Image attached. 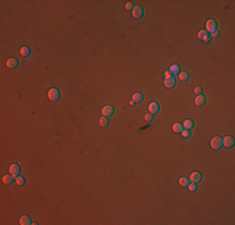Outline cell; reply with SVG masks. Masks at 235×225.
I'll use <instances>...</instances> for the list:
<instances>
[{
	"mask_svg": "<svg viewBox=\"0 0 235 225\" xmlns=\"http://www.w3.org/2000/svg\"><path fill=\"white\" fill-rule=\"evenodd\" d=\"M48 98H49V100H51V101H58L61 98L60 90H59L58 88H53V89H50L48 91Z\"/></svg>",
	"mask_w": 235,
	"mask_h": 225,
	"instance_id": "6da1fadb",
	"label": "cell"
},
{
	"mask_svg": "<svg viewBox=\"0 0 235 225\" xmlns=\"http://www.w3.org/2000/svg\"><path fill=\"white\" fill-rule=\"evenodd\" d=\"M210 146L214 149V150H219V149L223 146V138H220V136H214L210 141Z\"/></svg>",
	"mask_w": 235,
	"mask_h": 225,
	"instance_id": "7a4b0ae2",
	"label": "cell"
},
{
	"mask_svg": "<svg viewBox=\"0 0 235 225\" xmlns=\"http://www.w3.org/2000/svg\"><path fill=\"white\" fill-rule=\"evenodd\" d=\"M9 173H10L13 176L18 178V176L20 175V173H21L20 165H19V164H11V165L9 166Z\"/></svg>",
	"mask_w": 235,
	"mask_h": 225,
	"instance_id": "3957f363",
	"label": "cell"
},
{
	"mask_svg": "<svg viewBox=\"0 0 235 225\" xmlns=\"http://www.w3.org/2000/svg\"><path fill=\"white\" fill-rule=\"evenodd\" d=\"M218 30V23L214 20V19H210V20L206 21V31L208 33H213V31Z\"/></svg>",
	"mask_w": 235,
	"mask_h": 225,
	"instance_id": "277c9868",
	"label": "cell"
},
{
	"mask_svg": "<svg viewBox=\"0 0 235 225\" xmlns=\"http://www.w3.org/2000/svg\"><path fill=\"white\" fill-rule=\"evenodd\" d=\"M101 114H103V116H106V118L111 116L113 114H114V106L110 105V104L105 105L104 108H103V110H101Z\"/></svg>",
	"mask_w": 235,
	"mask_h": 225,
	"instance_id": "5b68a950",
	"label": "cell"
},
{
	"mask_svg": "<svg viewBox=\"0 0 235 225\" xmlns=\"http://www.w3.org/2000/svg\"><path fill=\"white\" fill-rule=\"evenodd\" d=\"M189 180H190V183H195V184H198L201 181V173L200 172H194L190 174V176H189Z\"/></svg>",
	"mask_w": 235,
	"mask_h": 225,
	"instance_id": "8992f818",
	"label": "cell"
},
{
	"mask_svg": "<svg viewBox=\"0 0 235 225\" xmlns=\"http://www.w3.org/2000/svg\"><path fill=\"white\" fill-rule=\"evenodd\" d=\"M133 16L135 18V19H140L143 16V8L140 5H134V8H133Z\"/></svg>",
	"mask_w": 235,
	"mask_h": 225,
	"instance_id": "52a82bcc",
	"label": "cell"
},
{
	"mask_svg": "<svg viewBox=\"0 0 235 225\" xmlns=\"http://www.w3.org/2000/svg\"><path fill=\"white\" fill-rule=\"evenodd\" d=\"M159 110H160V105H159L156 101H151V103L149 104V113L156 114V113H159Z\"/></svg>",
	"mask_w": 235,
	"mask_h": 225,
	"instance_id": "ba28073f",
	"label": "cell"
},
{
	"mask_svg": "<svg viewBox=\"0 0 235 225\" xmlns=\"http://www.w3.org/2000/svg\"><path fill=\"white\" fill-rule=\"evenodd\" d=\"M6 66H8L9 69H15L19 66V60L15 59V58H10L8 59V61H6Z\"/></svg>",
	"mask_w": 235,
	"mask_h": 225,
	"instance_id": "9c48e42d",
	"label": "cell"
},
{
	"mask_svg": "<svg viewBox=\"0 0 235 225\" xmlns=\"http://www.w3.org/2000/svg\"><path fill=\"white\" fill-rule=\"evenodd\" d=\"M205 100H206V98L204 96V95L199 94V95H196V98H195V100H194V103H195L196 106H203V105L205 104Z\"/></svg>",
	"mask_w": 235,
	"mask_h": 225,
	"instance_id": "30bf717a",
	"label": "cell"
},
{
	"mask_svg": "<svg viewBox=\"0 0 235 225\" xmlns=\"http://www.w3.org/2000/svg\"><path fill=\"white\" fill-rule=\"evenodd\" d=\"M175 83H176V80H175V77H171V78H167L164 80V85L168 88V89H171V88L175 86Z\"/></svg>",
	"mask_w": 235,
	"mask_h": 225,
	"instance_id": "8fae6325",
	"label": "cell"
},
{
	"mask_svg": "<svg viewBox=\"0 0 235 225\" xmlns=\"http://www.w3.org/2000/svg\"><path fill=\"white\" fill-rule=\"evenodd\" d=\"M198 38L200 40H204V42H209V39H210V34L208 33L206 30H200L198 33Z\"/></svg>",
	"mask_w": 235,
	"mask_h": 225,
	"instance_id": "7c38bea8",
	"label": "cell"
},
{
	"mask_svg": "<svg viewBox=\"0 0 235 225\" xmlns=\"http://www.w3.org/2000/svg\"><path fill=\"white\" fill-rule=\"evenodd\" d=\"M234 138L233 136H225V138L223 139V145L224 146H226V148H231L234 145Z\"/></svg>",
	"mask_w": 235,
	"mask_h": 225,
	"instance_id": "4fadbf2b",
	"label": "cell"
},
{
	"mask_svg": "<svg viewBox=\"0 0 235 225\" xmlns=\"http://www.w3.org/2000/svg\"><path fill=\"white\" fill-rule=\"evenodd\" d=\"M14 178L15 176H13L11 174L9 173V174H6V175L3 176V183H4L5 185H10V184L14 183Z\"/></svg>",
	"mask_w": 235,
	"mask_h": 225,
	"instance_id": "5bb4252c",
	"label": "cell"
},
{
	"mask_svg": "<svg viewBox=\"0 0 235 225\" xmlns=\"http://www.w3.org/2000/svg\"><path fill=\"white\" fill-rule=\"evenodd\" d=\"M181 124H183V128L186 129V130H192V129L194 128V125H195L192 119H186L185 121H183Z\"/></svg>",
	"mask_w": 235,
	"mask_h": 225,
	"instance_id": "9a60e30c",
	"label": "cell"
},
{
	"mask_svg": "<svg viewBox=\"0 0 235 225\" xmlns=\"http://www.w3.org/2000/svg\"><path fill=\"white\" fill-rule=\"evenodd\" d=\"M143 99H144V95L142 93H139V91H138V93H134L133 98H131V100L135 101V103H142Z\"/></svg>",
	"mask_w": 235,
	"mask_h": 225,
	"instance_id": "2e32d148",
	"label": "cell"
},
{
	"mask_svg": "<svg viewBox=\"0 0 235 225\" xmlns=\"http://www.w3.org/2000/svg\"><path fill=\"white\" fill-rule=\"evenodd\" d=\"M19 223H20L21 225H30V224H33L31 223V219L28 215H23V216L20 218V220H19Z\"/></svg>",
	"mask_w": 235,
	"mask_h": 225,
	"instance_id": "e0dca14e",
	"label": "cell"
},
{
	"mask_svg": "<svg viewBox=\"0 0 235 225\" xmlns=\"http://www.w3.org/2000/svg\"><path fill=\"white\" fill-rule=\"evenodd\" d=\"M169 71H170L171 74H173L174 77H175V75H178V74L180 73V66L178 65V64H173V65L170 66V69H169Z\"/></svg>",
	"mask_w": 235,
	"mask_h": 225,
	"instance_id": "ac0fdd59",
	"label": "cell"
},
{
	"mask_svg": "<svg viewBox=\"0 0 235 225\" xmlns=\"http://www.w3.org/2000/svg\"><path fill=\"white\" fill-rule=\"evenodd\" d=\"M183 124L181 123H179V121H176V123H174L173 124V131L174 133H181L183 131Z\"/></svg>",
	"mask_w": 235,
	"mask_h": 225,
	"instance_id": "d6986e66",
	"label": "cell"
},
{
	"mask_svg": "<svg viewBox=\"0 0 235 225\" xmlns=\"http://www.w3.org/2000/svg\"><path fill=\"white\" fill-rule=\"evenodd\" d=\"M189 78H190L189 73H186V71H180V73H179V79H180L181 81H186V80H189Z\"/></svg>",
	"mask_w": 235,
	"mask_h": 225,
	"instance_id": "ffe728a7",
	"label": "cell"
},
{
	"mask_svg": "<svg viewBox=\"0 0 235 225\" xmlns=\"http://www.w3.org/2000/svg\"><path fill=\"white\" fill-rule=\"evenodd\" d=\"M189 183H190V180H189V178H186V176H183V178L179 179V184L181 186H186V188H188Z\"/></svg>",
	"mask_w": 235,
	"mask_h": 225,
	"instance_id": "44dd1931",
	"label": "cell"
},
{
	"mask_svg": "<svg viewBox=\"0 0 235 225\" xmlns=\"http://www.w3.org/2000/svg\"><path fill=\"white\" fill-rule=\"evenodd\" d=\"M20 54H21L23 56H29L31 53H30V49H29L28 46H23V48L20 49Z\"/></svg>",
	"mask_w": 235,
	"mask_h": 225,
	"instance_id": "7402d4cb",
	"label": "cell"
},
{
	"mask_svg": "<svg viewBox=\"0 0 235 225\" xmlns=\"http://www.w3.org/2000/svg\"><path fill=\"white\" fill-rule=\"evenodd\" d=\"M99 124L101 126H108L109 125V118H106V116H101L99 120Z\"/></svg>",
	"mask_w": 235,
	"mask_h": 225,
	"instance_id": "603a6c76",
	"label": "cell"
},
{
	"mask_svg": "<svg viewBox=\"0 0 235 225\" xmlns=\"http://www.w3.org/2000/svg\"><path fill=\"white\" fill-rule=\"evenodd\" d=\"M15 183H16L18 185H20V186H21V185H24V183H25V179H24V178H23V176H21V175H19L18 178H15Z\"/></svg>",
	"mask_w": 235,
	"mask_h": 225,
	"instance_id": "cb8c5ba5",
	"label": "cell"
},
{
	"mask_svg": "<svg viewBox=\"0 0 235 225\" xmlns=\"http://www.w3.org/2000/svg\"><path fill=\"white\" fill-rule=\"evenodd\" d=\"M180 134L183 135L184 138H188V139H189L190 136H192V133H190V130H186V129H183V131H181Z\"/></svg>",
	"mask_w": 235,
	"mask_h": 225,
	"instance_id": "d4e9b609",
	"label": "cell"
},
{
	"mask_svg": "<svg viewBox=\"0 0 235 225\" xmlns=\"http://www.w3.org/2000/svg\"><path fill=\"white\" fill-rule=\"evenodd\" d=\"M188 188H189L190 191H195V190L198 189V184H195V183H189Z\"/></svg>",
	"mask_w": 235,
	"mask_h": 225,
	"instance_id": "484cf974",
	"label": "cell"
},
{
	"mask_svg": "<svg viewBox=\"0 0 235 225\" xmlns=\"http://www.w3.org/2000/svg\"><path fill=\"white\" fill-rule=\"evenodd\" d=\"M144 119H145L146 121H151V120L154 119V114H151V113H146V114H145V116H144Z\"/></svg>",
	"mask_w": 235,
	"mask_h": 225,
	"instance_id": "4316f807",
	"label": "cell"
},
{
	"mask_svg": "<svg viewBox=\"0 0 235 225\" xmlns=\"http://www.w3.org/2000/svg\"><path fill=\"white\" fill-rule=\"evenodd\" d=\"M133 8H134V4L131 1H129V3L125 4V9H126V10H133Z\"/></svg>",
	"mask_w": 235,
	"mask_h": 225,
	"instance_id": "83f0119b",
	"label": "cell"
},
{
	"mask_svg": "<svg viewBox=\"0 0 235 225\" xmlns=\"http://www.w3.org/2000/svg\"><path fill=\"white\" fill-rule=\"evenodd\" d=\"M201 91H203V90H201V88H200V86H196V88H195V89H194V93H195L196 95L201 94Z\"/></svg>",
	"mask_w": 235,
	"mask_h": 225,
	"instance_id": "f1b7e54d",
	"label": "cell"
},
{
	"mask_svg": "<svg viewBox=\"0 0 235 225\" xmlns=\"http://www.w3.org/2000/svg\"><path fill=\"white\" fill-rule=\"evenodd\" d=\"M164 75H165V79H167V78H171V77H174V75L171 74V73L169 71V70H167V71H165V73H164Z\"/></svg>",
	"mask_w": 235,
	"mask_h": 225,
	"instance_id": "f546056e",
	"label": "cell"
},
{
	"mask_svg": "<svg viewBox=\"0 0 235 225\" xmlns=\"http://www.w3.org/2000/svg\"><path fill=\"white\" fill-rule=\"evenodd\" d=\"M210 36H213V38H218V36H219V30L213 31V33L210 34Z\"/></svg>",
	"mask_w": 235,
	"mask_h": 225,
	"instance_id": "4dcf8cb0",
	"label": "cell"
}]
</instances>
